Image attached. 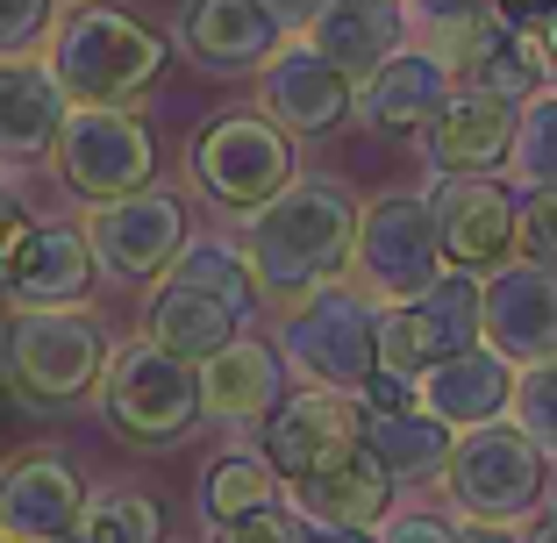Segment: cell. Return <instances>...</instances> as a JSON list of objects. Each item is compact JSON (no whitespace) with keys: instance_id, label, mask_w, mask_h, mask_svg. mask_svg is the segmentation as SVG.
Segmentation results:
<instances>
[{"instance_id":"d6986e66","label":"cell","mask_w":557,"mask_h":543,"mask_svg":"<svg viewBox=\"0 0 557 543\" xmlns=\"http://www.w3.org/2000/svg\"><path fill=\"white\" fill-rule=\"evenodd\" d=\"M278 36H286V22L264 0H186L180 15V44L208 72H258L278 50Z\"/></svg>"},{"instance_id":"83f0119b","label":"cell","mask_w":557,"mask_h":543,"mask_svg":"<svg viewBox=\"0 0 557 543\" xmlns=\"http://www.w3.org/2000/svg\"><path fill=\"white\" fill-rule=\"evenodd\" d=\"M50 543H164L158 501L136 494V486H115V494H86L79 522L58 529Z\"/></svg>"},{"instance_id":"cb8c5ba5","label":"cell","mask_w":557,"mask_h":543,"mask_svg":"<svg viewBox=\"0 0 557 543\" xmlns=\"http://www.w3.org/2000/svg\"><path fill=\"white\" fill-rule=\"evenodd\" d=\"M244 314L250 308H236V300H222V294H200V286L164 280L158 294H150V308H144V336L200 365V358H214V350L244 330Z\"/></svg>"},{"instance_id":"ffe728a7","label":"cell","mask_w":557,"mask_h":543,"mask_svg":"<svg viewBox=\"0 0 557 543\" xmlns=\"http://www.w3.org/2000/svg\"><path fill=\"white\" fill-rule=\"evenodd\" d=\"M308 44L322 50L336 72H350V79H372L386 58L400 50V36H408V15H400V0H322L308 22Z\"/></svg>"},{"instance_id":"8d00e7d4","label":"cell","mask_w":557,"mask_h":543,"mask_svg":"<svg viewBox=\"0 0 557 543\" xmlns=\"http://www.w3.org/2000/svg\"><path fill=\"white\" fill-rule=\"evenodd\" d=\"M379 543H458V529H443L436 515H400L379 529Z\"/></svg>"},{"instance_id":"e0dca14e","label":"cell","mask_w":557,"mask_h":543,"mask_svg":"<svg viewBox=\"0 0 557 543\" xmlns=\"http://www.w3.org/2000/svg\"><path fill=\"white\" fill-rule=\"evenodd\" d=\"M86 508V486L65 458H50V451H29L0 472V536L15 543H50L58 529H72Z\"/></svg>"},{"instance_id":"9c48e42d","label":"cell","mask_w":557,"mask_h":543,"mask_svg":"<svg viewBox=\"0 0 557 543\" xmlns=\"http://www.w3.org/2000/svg\"><path fill=\"white\" fill-rule=\"evenodd\" d=\"M358 264L379 300H414L443 280V244L436 214L422 194H379L372 208H358Z\"/></svg>"},{"instance_id":"e575fe53","label":"cell","mask_w":557,"mask_h":543,"mask_svg":"<svg viewBox=\"0 0 557 543\" xmlns=\"http://www.w3.org/2000/svg\"><path fill=\"white\" fill-rule=\"evenodd\" d=\"M50 29V0H0V58H29Z\"/></svg>"},{"instance_id":"9a60e30c","label":"cell","mask_w":557,"mask_h":543,"mask_svg":"<svg viewBox=\"0 0 557 543\" xmlns=\"http://www.w3.org/2000/svg\"><path fill=\"white\" fill-rule=\"evenodd\" d=\"M264 79H258V100L264 115L278 122V129H336V122L358 108V79L350 72H336L314 44H278L272 58H264Z\"/></svg>"},{"instance_id":"7bdbcfd3","label":"cell","mask_w":557,"mask_h":543,"mask_svg":"<svg viewBox=\"0 0 557 543\" xmlns=\"http://www.w3.org/2000/svg\"><path fill=\"white\" fill-rule=\"evenodd\" d=\"M536 50H543V72H550V79H557V8H550V15H543V36H536Z\"/></svg>"},{"instance_id":"8992f818","label":"cell","mask_w":557,"mask_h":543,"mask_svg":"<svg viewBox=\"0 0 557 543\" xmlns=\"http://www.w3.org/2000/svg\"><path fill=\"white\" fill-rule=\"evenodd\" d=\"M194 180L200 194L214 200V208L230 214H258L264 200L278 194V186L294 180V144H286V129H278L272 115H214L208 129L194 136Z\"/></svg>"},{"instance_id":"277c9868","label":"cell","mask_w":557,"mask_h":543,"mask_svg":"<svg viewBox=\"0 0 557 543\" xmlns=\"http://www.w3.org/2000/svg\"><path fill=\"white\" fill-rule=\"evenodd\" d=\"M443 486H450L465 522H508L515 529L543 501L550 465H543V444L522 422H479V429H458Z\"/></svg>"},{"instance_id":"b9f144b4","label":"cell","mask_w":557,"mask_h":543,"mask_svg":"<svg viewBox=\"0 0 557 543\" xmlns=\"http://www.w3.org/2000/svg\"><path fill=\"white\" fill-rule=\"evenodd\" d=\"M264 8H272L278 22H314V8H322V0H264Z\"/></svg>"},{"instance_id":"d4e9b609","label":"cell","mask_w":557,"mask_h":543,"mask_svg":"<svg viewBox=\"0 0 557 543\" xmlns=\"http://www.w3.org/2000/svg\"><path fill=\"white\" fill-rule=\"evenodd\" d=\"M65 108H72L65 86L50 79L44 65L0 58V158H36V150H50Z\"/></svg>"},{"instance_id":"603a6c76","label":"cell","mask_w":557,"mask_h":543,"mask_svg":"<svg viewBox=\"0 0 557 543\" xmlns=\"http://www.w3.org/2000/svg\"><path fill=\"white\" fill-rule=\"evenodd\" d=\"M300 515L308 522H336V529H379L386 522V508H394V472L372 458V451H350V458H336L329 472L300 479Z\"/></svg>"},{"instance_id":"836d02e7","label":"cell","mask_w":557,"mask_h":543,"mask_svg":"<svg viewBox=\"0 0 557 543\" xmlns=\"http://www.w3.org/2000/svg\"><path fill=\"white\" fill-rule=\"evenodd\" d=\"M515 250H529V264L557 272V186H536L522 200V222H515Z\"/></svg>"},{"instance_id":"d6a6232c","label":"cell","mask_w":557,"mask_h":543,"mask_svg":"<svg viewBox=\"0 0 557 543\" xmlns=\"http://www.w3.org/2000/svg\"><path fill=\"white\" fill-rule=\"evenodd\" d=\"M208 529H214L208 543H308V515L278 508V501H264L250 515H230V522H208Z\"/></svg>"},{"instance_id":"f6af8a7d","label":"cell","mask_w":557,"mask_h":543,"mask_svg":"<svg viewBox=\"0 0 557 543\" xmlns=\"http://www.w3.org/2000/svg\"><path fill=\"white\" fill-rule=\"evenodd\" d=\"M529 543H557V522H543V529H536V536H529Z\"/></svg>"},{"instance_id":"74e56055","label":"cell","mask_w":557,"mask_h":543,"mask_svg":"<svg viewBox=\"0 0 557 543\" xmlns=\"http://www.w3.org/2000/svg\"><path fill=\"white\" fill-rule=\"evenodd\" d=\"M22 236H29V214H22V208H15V194L0 186V258H8V250H15Z\"/></svg>"},{"instance_id":"3957f363","label":"cell","mask_w":557,"mask_h":543,"mask_svg":"<svg viewBox=\"0 0 557 543\" xmlns=\"http://www.w3.org/2000/svg\"><path fill=\"white\" fill-rule=\"evenodd\" d=\"M108 372V322L72 308H22L8 322V386L29 408H65V400L94 394Z\"/></svg>"},{"instance_id":"ab89813d","label":"cell","mask_w":557,"mask_h":543,"mask_svg":"<svg viewBox=\"0 0 557 543\" xmlns=\"http://www.w3.org/2000/svg\"><path fill=\"white\" fill-rule=\"evenodd\" d=\"M308 543H379L372 529H336V522H314L308 529Z\"/></svg>"},{"instance_id":"44dd1931","label":"cell","mask_w":557,"mask_h":543,"mask_svg":"<svg viewBox=\"0 0 557 543\" xmlns=\"http://www.w3.org/2000/svg\"><path fill=\"white\" fill-rule=\"evenodd\" d=\"M508 400H515V365L493 344H472V350H458V358H443L436 372H422V408L450 429L500 422Z\"/></svg>"},{"instance_id":"7402d4cb","label":"cell","mask_w":557,"mask_h":543,"mask_svg":"<svg viewBox=\"0 0 557 543\" xmlns=\"http://www.w3.org/2000/svg\"><path fill=\"white\" fill-rule=\"evenodd\" d=\"M443 100H450V65L429 58V50H394V58L364 79L358 115L372 122L379 136H408V129H429V115H436Z\"/></svg>"},{"instance_id":"30bf717a","label":"cell","mask_w":557,"mask_h":543,"mask_svg":"<svg viewBox=\"0 0 557 543\" xmlns=\"http://www.w3.org/2000/svg\"><path fill=\"white\" fill-rule=\"evenodd\" d=\"M472 344H479V286L465 272H443L429 294L386 300V314H379V365H394L408 379L436 372L443 358H458Z\"/></svg>"},{"instance_id":"f1b7e54d","label":"cell","mask_w":557,"mask_h":543,"mask_svg":"<svg viewBox=\"0 0 557 543\" xmlns=\"http://www.w3.org/2000/svg\"><path fill=\"white\" fill-rule=\"evenodd\" d=\"M164 280H180V286H200V294H222V300H236V308H250V294H258V272H250V250L222 244V236H208V244H186L180 258L164 264Z\"/></svg>"},{"instance_id":"7dc6e473","label":"cell","mask_w":557,"mask_h":543,"mask_svg":"<svg viewBox=\"0 0 557 543\" xmlns=\"http://www.w3.org/2000/svg\"><path fill=\"white\" fill-rule=\"evenodd\" d=\"M0 543H15V536H0Z\"/></svg>"},{"instance_id":"f546056e","label":"cell","mask_w":557,"mask_h":543,"mask_svg":"<svg viewBox=\"0 0 557 543\" xmlns=\"http://www.w3.org/2000/svg\"><path fill=\"white\" fill-rule=\"evenodd\" d=\"M272 486H278V479H272L264 458H214L208 472H200V515H208V522L250 515V508H264V501H278Z\"/></svg>"},{"instance_id":"5bb4252c","label":"cell","mask_w":557,"mask_h":543,"mask_svg":"<svg viewBox=\"0 0 557 543\" xmlns=\"http://www.w3.org/2000/svg\"><path fill=\"white\" fill-rule=\"evenodd\" d=\"M479 344H493L508 365L557 358V272L543 264H500L479 286Z\"/></svg>"},{"instance_id":"52a82bcc","label":"cell","mask_w":557,"mask_h":543,"mask_svg":"<svg viewBox=\"0 0 557 543\" xmlns=\"http://www.w3.org/2000/svg\"><path fill=\"white\" fill-rule=\"evenodd\" d=\"M286 358H294V372H308L314 386L358 394L364 379L379 372V308L364 294H344V286H322V294L294 300Z\"/></svg>"},{"instance_id":"484cf974","label":"cell","mask_w":557,"mask_h":543,"mask_svg":"<svg viewBox=\"0 0 557 543\" xmlns=\"http://www.w3.org/2000/svg\"><path fill=\"white\" fill-rule=\"evenodd\" d=\"M200 408L208 415H272L278 408V350L258 336H230V344L200 358Z\"/></svg>"},{"instance_id":"7a4b0ae2","label":"cell","mask_w":557,"mask_h":543,"mask_svg":"<svg viewBox=\"0 0 557 543\" xmlns=\"http://www.w3.org/2000/svg\"><path fill=\"white\" fill-rule=\"evenodd\" d=\"M164 72V44L122 8H72L58 22V44H50V79L65 86V100L86 108H115V100L144 94Z\"/></svg>"},{"instance_id":"7c38bea8","label":"cell","mask_w":557,"mask_h":543,"mask_svg":"<svg viewBox=\"0 0 557 543\" xmlns=\"http://www.w3.org/2000/svg\"><path fill=\"white\" fill-rule=\"evenodd\" d=\"M86 244H94V264L115 272V280H158L164 264L186 250V200L180 194H136L100 200V214L86 222Z\"/></svg>"},{"instance_id":"ba28073f","label":"cell","mask_w":557,"mask_h":543,"mask_svg":"<svg viewBox=\"0 0 557 543\" xmlns=\"http://www.w3.org/2000/svg\"><path fill=\"white\" fill-rule=\"evenodd\" d=\"M58 172H65L72 194L86 200H122L136 186H150L158 172V144L129 108H65L58 122Z\"/></svg>"},{"instance_id":"4dcf8cb0","label":"cell","mask_w":557,"mask_h":543,"mask_svg":"<svg viewBox=\"0 0 557 543\" xmlns=\"http://www.w3.org/2000/svg\"><path fill=\"white\" fill-rule=\"evenodd\" d=\"M508 165L522 172L529 186H557V86L550 94H529L515 108V144H508Z\"/></svg>"},{"instance_id":"4fadbf2b","label":"cell","mask_w":557,"mask_h":543,"mask_svg":"<svg viewBox=\"0 0 557 543\" xmlns=\"http://www.w3.org/2000/svg\"><path fill=\"white\" fill-rule=\"evenodd\" d=\"M429 214H436V244L458 272H500L515 258V208L486 172H443L436 194H429Z\"/></svg>"},{"instance_id":"ee69618b","label":"cell","mask_w":557,"mask_h":543,"mask_svg":"<svg viewBox=\"0 0 557 543\" xmlns=\"http://www.w3.org/2000/svg\"><path fill=\"white\" fill-rule=\"evenodd\" d=\"M493 8H500V15H550V8H557V0H493Z\"/></svg>"},{"instance_id":"8fae6325","label":"cell","mask_w":557,"mask_h":543,"mask_svg":"<svg viewBox=\"0 0 557 543\" xmlns=\"http://www.w3.org/2000/svg\"><path fill=\"white\" fill-rule=\"evenodd\" d=\"M258 444H264L258 458L272 465V479L300 486V479L329 472L336 458H350V451L364 444V400L358 394H336V386H308V394L278 400Z\"/></svg>"},{"instance_id":"f35d334b","label":"cell","mask_w":557,"mask_h":543,"mask_svg":"<svg viewBox=\"0 0 557 543\" xmlns=\"http://www.w3.org/2000/svg\"><path fill=\"white\" fill-rule=\"evenodd\" d=\"M414 15H429V22H458V15H472V8H493V0H408Z\"/></svg>"},{"instance_id":"60d3db41","label":"cell","mask_w":557,"mask_h":543,"mask_svg":"<svg viewBox=\"0 0 557 543\" xmlns=\"http://www.w3.org/2000/svg\"><path fill=\"white\" fill-rule=\"evenodd\" d=\"M458 543H515V536H508V522H465Z\"/></svg>"},{"instance_id":"5b68a950","label":"cell","mask_w":557,"mask_h":543,"mask_svg":"<svg viewBox=\"0 0 557 543\" xmlns=\"http://www.w3.org/2000/svg\"><path fill=\"white\" fill-rule=\"evenodd\" d=\"M108 386H100V400H108V422L129 436V444L144 451H164L172 436H186V429L200 422V372L194 358H180V350H164V344H122L108 350Z\"/></svg>"},{"instance_id":"d590c367","label":"cell","mask_w":557,"mask_h":543,"mask_svg":"<svg viewBox=\"0 0 557 543\" xmlns=\"http://www.w3.org/2000/svg\"><path fill=\"white\" fill-rule=\"evenodd\" d=\"M358 400H364V415H400V408H422V379L394 372V365H379V372L358 386Z\"/></svg>"},{"instance_id":"4316f807","label":"cell","mask_w":557,"mask_h":543,"mask_svg":"<svg viewBox=\"0 0 557 543\" xmlns=\"http://www.w3.org/2000/svg\"><path fill=\"white\" fill-rule=\"evenodd\" d=\"M450 444L458 429L436 422L429 408H400V415H364V451H372L394 486H414V479H443L450 472Z\"/></svg>"},{"instance_id":"6da1fadb","label":"cell","mask_w":557,"mask_h":543,"mask_svg":"<svg viewBox=\"0 0 557 543\" xmlns=\"http://www.w3.org/2000/svg\"><path fill=\"white\" fill-rule=\"evenodd\" d=\"M350 258H358V200L336 180H286L250 222V272L272 300H308L336 286Z\"/></svg>"},{"instance_id":"1f68e13d","label":"cell","mask_w":557,"mask_h":543,"mask_svg":"<svg viewBox=\"0 0 557 543\" xmlns=\"http://www.w3.org/2000/svg\"><path fill=\"white\" fill-rule=\"evenodd\" d=\"M515 422L536 436L543 451L557 458V358H536V365H522V379H515Z\"/></svg>"},{"instance_id":"ac0fdd59","label":"cell","mask_w":557,"mask_h":543,"mask_svg":"<svg viewBox=\"0 0 557 543\" xmlns=\"http://www.w3.org/2000/svg\"><path fill=\"white\" fill-rule=\"evenodd\" d=\"M515 144V100L486 94V86H465L429 115V165L436 172H493L508 165Z\"/></svg>"},{"instance_id":"bcb514c9","label":"cell","mask_w":557,"mask_h":543,"mask_svg":"<svg viewBox=\"0 0 557 543\" xmlns=\"http://www.w3.org/2000/svg\"><path fill=\"white\" fill-rule=\"evenodd\" d=\"M543 501H550V522H557V472H550V486H543Z\"/></svg>"},{"instance_id":"2e32d148","label":"cell","mask_w":557,"mask_h":543,"mask_svg":"<svg viewBox=\"0 0 557 543\" xmlns=\"http://www.w3.org/2000/svg\"><path fill=\"white\" fill-rule=\"evenodd\" d=\"M94 244L86 230H36L22 236L8 258H0V294L15 308H72V300L94 286Z\"/></svg>"}]
</instances>
